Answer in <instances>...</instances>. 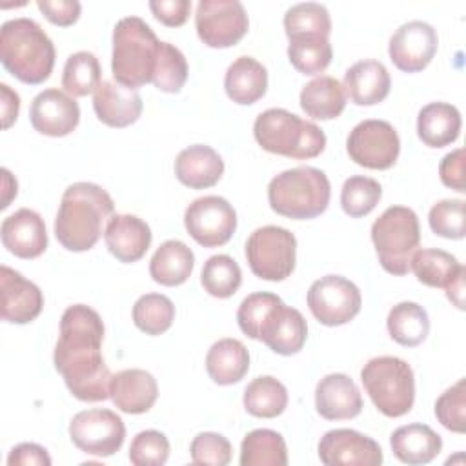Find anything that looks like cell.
<instances>
[{"instance_id":"obj_1","label":"cell","mask_w":466,"mask_h":466,"mask_svg":"<svg viewBox=\"0 0 466 466\" xmlns=\"http://www.w3.org/2000/svg\"><path fill=\"white\" fill-rule=\"evenodd\" d=\"M102 340L104 322L93 308L73 304L62 313L53 362L78 400L98 402L109 397L113 375L100 351Z\"/></svg>"},{"instance_id":"obj_2","label":"cell","mask_w":466,"mask_h":466,"mask_svg":"<svg viewBox=\"0 0 466 466\" xmlns=\"http://www.w3.org/2000/svg\"><path fill=\"white\" fill-rule=\"evenodd\" d=\"M109 193L93 182H75L62 195L55 218V237L62 248L80 253L102 237V224L113 215Z\"/></svg>"},{"instance_id":"obj_3","label":"cell","mask_w":466,"mask_h":466,"mask_svg":"<svg viewBox=\"0 0 466 466\" xmlns=\"http://www.w3.org/2000/svg\"><path fill=\"white\" fill-rule=\"evenodd\" d=\"M2 66L24 84H42L55 66V46L47 33L31 18H13L0 29Z\"/></svg>"},{"instance_id":"obj_4","label":"cell","mask_w":466,"mask_h":466,"mask_svg":"<svg viewBox=\"0 0 466 466\" xmlns=\"http://www.w3.org/2000/svg\"><path fill=\"white\" fill-rule=\"evenodd\" d=\"M160 40L138 16L120 18L113 29L111 73L115 82L137 89L153 80Z\"/></svg>"},{"instance_id":"obj_5","label":"cell","mask_w":466,"mask_h":466,"mask_svg":"<svg viewBox=\"0 0 466 466\" xmlns=\"http://www.w3.org/2000/svg\"><path fill=\"white\" fill-rule=\"evenodd\" d=\"M253 137L264 151L297 160L315 158L326 147V135L317 124L282 107L262 111L255 118Z\"/></svg>"},{"instance_id":"obj_6","label":"cell","mask_w":466,"mask_h":466,"mask_svg":"<svg viewBox=\"0 0 466 466\" xmlns=\"http://www.w3.org/2000/svg\"><path fill=\"white\" fill-rule=\"evenodd\" d=\"M331 186L322 169L300 166L275 175L268 184L269 208L288 218L309 220L329 204Z\"/></svg>"},{"instance_id":"obj_7","label":"cell","mask_w":466,"mask_h":466,"mask_svg":"<svg viewBox=\"0 0 466 466\" xmlns=\"http://www.w3.org/2000/svg\"><path fill=\"white\" fill-rule=\"evenodd\" d=\"M360 380L375 408L386 417L406 415L415 402L411 366L393 355L370 359L360 370Z\"/></svg>"},{"instance_id":"obj_8","label":"cell","mask_w":466,"mask_h":466,"mask_svg":"<svg viewBox=\"0 0 466 466\" xmlns=\"http://www.w3.org/2000/svg\"><path fill=\"white\" fill-rule=\"evenodd\" d=\"M371 240L380 266L391 275H406L411 255L420 244L417 213L406 206H390L373 222Z\"/></svg>"},{"instance_id":"obj_9","label":"cell","mask_w":466,"mask_h":466,"mask_svg":"<svg viewBox=\"0 0 466 466\" xmlns=\"http://www.w3.org/2000/svg\"><path fill=\"white\" fill-rule=\"evenodd\" d=\"M246 258L255 277L280 282L295 269L297 238L280 226L257 228L246 240Z\"/></svg>"},{"instance_id":"obj_10","label":"cell","mask_w":466,"mask_h":466,"mask_svg":"<svg viewBox=\"0 0 466 466\" xmlns=\"http://www.w3.org/2000/svg\"><path fill=\"white\" fill-rule=\"evenodd\" d=\"M249 20L238 0H200L195 11L198 38L215 49H226L242 40Z\"/></svg>"},{"instance_id":"obj_11","label":"cell","mask_w":466,"mask_h":466,"mask_svg":"<svg viewBox=\"0 0 466 466\" xmlns=\"http://www.w3.org/2000/svg\"><path fill=\"white\" fill-rule=\"evenodd\" d=\"M308 308L324 326H342L353 320L362 306L360 289L346 277L326 275L308 289Z\"/></svg>"},{"instance_id":"obj_12","label":"cell","mask_w":466,"mask_h":466,"mask_svg":"<svg viewBox=\"0 0 466 466\" xmlns=\"http://www.w3.org/2000/svg\"><path fill=\"white\" fill-rule=\"evenodd\" d=\"M69 437L73 444L87 455L111 457L124 444L126 426L115 411L93 408L73 415L69 422Z\"/></svg>"},{"instance_id":"obj_13","label":"cell","mask_w":466,"mask_h":466,"mask_svg":"<svg viewBox=\"0 0 466 466\" xmlns=\"http://www.w3.org/2000/svg\"><path fill=\"white\" fill-rule=\"evenodd\" d=\"M346 151L357 166L368 169H390L399 158L400 140L390 122L368 118L350 131Z\"/></svg>"},{"instance_id":"obj_14","label":"cell","mask_w":466,"mask_h":466,"mask_svg":"<svg viewBox=\"0 0 466 466\" xmlns=\"http://www.w3.org/2000/svg\"><path fill=\"white\" fill-rule=\"evenodd\" d=\"M184 226L197 244L204 248H218L233 237L237 229V213L226 198L206 195L195 198L186 208Z\"/></svg>"},{"instance_id":"obj_15","label":"cell","mask_w":466,"mask_h":466,"mask_svg":"<svg viewBox=\"0 0 466 466\" xmlns=\"http://www.w3.org/2000/svg\"><path fill=\"white\" fill-rule=\"evenodd\" d=\"M439 36L433 25L422 20L402 24L390 38L388 53L397 69L404 73L422 71L437 53Z\"/></svg>"},{"instance_id":"obj_16","label":"cell","mask_w":466,"mask_h":466,"mask_svg":"<svg viewBox=\"0 0 466 466\" xmlns=\"http://www.w3.org/2000/svg\"><path fill=\"white\" fill-rule=\"evenodd\" d=\"M319 457L326 466H379L382 450L371 437L339 428L326 431L319 441Z\"/></svg>"},{"instance_id":"obj_17","label":"cell","mask_w":466,"mask_h":466,"mask_svg":"<svg viewBox=\"0 0 466 466\" xmlns=\"http://www.w3.org/2000/svg\"><path fill=\"white\" fill-rule=\"evenodd\" d=\"M29 120L35 131L47 137H66L80 122L78 102L56 87L40 91L29 107Z\"/></svg>"},{"instance_id":"obj_18","label":"cell","mask_w":466,"mask_h":466,"mask_svg":"<svg viewBox=\"0 0 466 466\" xmlns=\"http://www.w3.org/2000/svg\"><path fill=\"white\" fill-rule=\"evenodd\" d=\"M0 295L2 320L11 324H27L35 320L44 308L40 288L5 264L0 266Z\"/></svg>"},{"instance_id":"obj_19","label":"cell","mask_w":466,"mask_h":466,"mask_svg":"<svg viewBox=\"0 0 466 466\" xmlns=\"http://www.w3.org/2000/svg\"><path fill=\"white\" fill-rule=\"evenodd\" d=\"M0 237L4 248L18 258H36L47 248L46 222L29 208H20L5 217L0 226Z\"/></svg>"},{"instance_id":"obj_20","label":"cell","mask_w":466,"mask_h":466,"mask_svg":"<svg viewBox=\"0 0 466 466\" xmlns=\"http://www.w3.org/2000/svg\"><path fill=\"white\" fill-rule=\"evenodd\" d=\"M315 408L326 420H348L362 411V395L351 377L329 373L317 382Z\"/></svg>"},{"instance_id":"obj_21","label":"cell","mask_w":466,"mask_h":466,"mask_svg":"<svg viewBox=\"0 0 466 466\" xmlns=\"http://www.w3.org/2000/svg\"><path fill=\"white\" fill-rule=\"evenodd\" d=\"M308 339V324L302 313L284 302L277 304L264 320L258 340L279 355H293L302 350Z\"/></svg>"},{"instance_id":"obj_22","label":"cell","mask_w":466,"mask_h":466,"mask_svg":"<svg viewBox=\"0 0 466 466\" xmlns=\"http://www.w3.org/2000/svg\"><path fill=\"white\" fill-rule=\"evenodd\" d=\"M142 106L137 89H129L115 80H102L93 93L95 115L109 127H127L137 122Z\"/></svg>"},{"instance_id":"obj_23","label":"cell","mask_w":466,"mask_h":466,"mask_svg":"<svg viewBox=\"0 0 466 466\" xmlns=\"http://www.w3.org/2000/svg\"><path fill=\"white\" fill-rule=\"evenodd\" d=\"M104 240L116 260L131 264L140 260L149 249L151 229L135 215H111L104 229Z\"/></svg>"},{"instance_id":"obj_24","label":"cell","mask_w":466,"mask_h":466,"mask_svg":"<svg viewBox=\"0 0 466 466\" xmlns=\"http://www.w3.org/2000/svg\"><path fill=\"white\" fill-rule=\"evenodd\" d=\"M109 397L124 413H146L157 402L158 384L157 379L146 370H122L111 377Z\"/></svg>"},{"instance_id":"obj_25","label":"cell","mask_w":466,"mask_h":466,"mask_svg":"<svg viewBox=\"0 0 466 466\" xmlns=\"http://www.w3.org/2000/svg\"><path fill=\"white\" fill-rule=\"evenodd\" d=\"M222 173V157L206 144H193L182 149L175 158V175L178 182L191 189H206L215 186Z\"/></svg>"},{"instance_id":"obj_26","label":"cell","mask_w":466,"mask_h":466,"mask_svg":"<svg viewBox=\"0 0 466 466\" xmlns=\"http://www.w3.org/2000/svg\"><path fill=\"white\" fill-rule=\"evenodd\" d=\"M342 87L353 104L375 106L388 96L391 78L382 62L359 60L344 73Z\"/></svg>"},{"instance_id":"obj_27","label":"cell","mask_w":466,"mask_h":466,"mask_svg":"<svg viewBox=\"0 0 466 466\" xmlns=\"http://www.w3.org/2000/svg\"><path fill=\"white\" fill-rule=\"evenodd\" d=\"M393 455L404 464H428L442 450V439L430 426L413 422L397 428L390 437Z\"/></svg>"},{"instance_id":"obj_28","label":"cell","mask_w":466,"mask_h":466,"mask_svg":"<svg viewBox=\"0 0 466 466\" xmlns=\"http://www.w3.org/2000/svg\"><path fill=\"white\" fill-rule=\"evenodd\" d=\"M224 89L229 100L249 106L260 100L268 89V71L253 56L235 58L224 76Z\"/></svg>"},{"instance_id":"obj_29","label":"cell","mask_w":466,"mask_h":466,"mask_svg":"<svg viewBox=\"0 0 466 466\" xmlns=\"http://www.w3.org/2000/svg\"><path fill=\"white\" fill-rule=\"evenodd\" d=\"M461 113L448 102H430L417 115V135L428 147H444L459 138Z\"/></svg>"},{"instance_id":"obj_30","label":"cell","mask_w":466,"mask_h":466,"mask_svg":"<svg viewBox=\"0 0 466 466\" xmlns=\"http://www.w3.org/2000/svg\"><path fill=\"white\" fill-rule=\"evenodd\" d=\"M195 255L182 240L171 238L162 242L149 260V275L160 286H180L193 271Z\"/></svg>"},{"instance_id":"obj_31","label":"cell","mask_w":466,"mask_h":466,"mask_svg":"<svg viewBox=\"0 0 466 466\" xmlns=\"http://www.w3.org/2000/svg\"><path fill=\"white\" fill-rule=\"evenodd\" d=\"M249 370V353L237 339L217 340L206 355V371L218 386L237 384Z\"/></svg>"},{"instance_id":"obj_32","label":"cell","mask_w":466,"mask_h":466,"mask_svg":"<svg viewBox=\"0 0 466 466\" xmlns=\"http://www.w3.org/2000/svg\"><path fill=\"white\" fill-rule=\"evenodd\" d=\"M299 102L313 120H333L346 107V91L337 78L322 75L302 87Z\"/></svg>"},{"instance_id":"obj_33","label":"cell","mask_w":466,"mask_h":466,"mask_svg":"<svg viewBox=\"0 0 466 466\" xmlns=\"http://www.w3.org/2000/svg\"><path fill=\"white\" fill-rule=\"evenodd\" d=\"M386 328L397 344L413 348L426 340L430 333V319L420 304L404 300L390 309Z\"/></svg>"},{"instance_id":"obj_34","label":"cell","mask_w":466,"mask_h":466,"mask_svg":"<svg viewBox=\"0 0 466 466\" xmlns=\"http://www.w3.org/2000/svg\"><path fill=\"white\" fill-rule=\"evenodd\" d=\"M464 266L448 251L437 248L417 249L410 260V271L430 288H446Z\"/></svg>"},{"instance_id":"obj_35","label":"cell","mask_w":466,"mask_h":466,"mask_svg":"<svg viewBox=\"0 0 466 466\" xmlns=\"http://www.w3.org/2000/svg\"><path fill=\"white\" fill-rule=\"evenodd\" d=\"M242 466H286L288 448L284 437L268 428L249 431L240 444Z\"/></svg>"},{"instance_id":"obj_36","label":"cell","mask_w":466,"mask_h":466,"mask_svg":"<svg viewBox=\"0 0 466 466\" xmlns=\"http://www.w3.org/2000/svg\"><path fill=\"white\" fill-rule=\"evenodd\" d=\"M242 402L249 415L260 419H273L286 410L288 390L275 377L260 375L246 386Z\"/></svg>"},{"instance_id":"obj_37","label":"cell","mask_w":466,"mask_h":466,"mask_svg":"<svg viewBox=\"0 0 466 466\" xmlns=\"http://www.w3.org/2000/svg\"><path fill=\"white\" fill-rule=\"evenodd\" d=\"M102 82V69L98 58L89 51H76L67 56L64 73H62V87L71 96H87L95 93V89Z\"/></svg>"},{"instance_id":"obj_38","label":"cell","mask_w":466,"mask_h":466,"mask_svg":"<svg viewBox=\"0 0 466 466\" xmlns=\"http://www.w3.org/2000/svg\"><path fill=\"white\" fill-rule=\"evenodd\" d=\"M286 36H329L331 18L328 9L317 2H302L291 5L284 15Z\"/></svg>"},{"instance_id":"obj_39","label":"cell","mask_w":466,"mask_h":466,"mask_svg":"<svg viewBox=\"0 0 466 466\" xmlns=\"http://www.w3.org/2000/svg\"><path fill=\"white\" fill-rule=\"evenodd\" d=\"M202 288L215 299L235 295L242 284V271L229 255H213L204 262L200 273Z\"/></svg>"},{"instance_id":"obj_40","label":"cell","mask_w":466,"mask_h":466,"mask_svg":"<svg viewBox=\"0 0 466 466\" xmlns=\"http://www.w3.org/2000/svg\"><path fill=\"white\" fill-rule=\"evenodd\" d=\"M175 320V304L162 293H146L133 306V322L146 335H162Z\"/></svg>"},{"instance_id":"obj_41","label":"cell","mask_w":466,"mask_h":466,"mask_svg":"<svg viewBox=\"0 0 466 466\" xmlns=\"http://www.w3.org/2000/svg\"><path fill=\"white\" fill-rule=\"evenodd\" d=\"M288 58L299 73L319 75L329 66L333 49L326 36H299L289 40Z\"/></svg>"},{"instance_id":"obj_42","label":"cell","mask_w":466,"mask_h":466,"mask_svg":"<svg viewBox=\"0 0 466 466\" xmlns=\"http://www.w3.org/2000/svg\"><path fill=\"white\" fill-rule=\"evenodd\" d=\"M382 197L380 184L364 175L350 177L340 189V206L351 218H360L375 209Z\"/></svg>"},{"instance_id":"obj_43","label":"cell","mask_w":466,"mask_h":466,"mask_svg":"<svg viewBox=\"0 0 466 466\" xmlns=\"http://www.w3.org/2000/svg\"><path fill=\"white\" fill-rule=\"evenodd\" d=\"M187 80V62L182 51L169 44L160 42L158 62L153 75V86L164 93H178Z\"/></svg>"},{"instance_id":"obj_44","label":"cell","mask_w":466,"mask_h":466,"mask_svg":"<svg viewBox=\"0 0 466 466\" xmlns=\"http://www.w3.org/2000/svg\"><path fill=\"white\" fill-rule=\"evenodd\" d=\"M280 302L282 299L269 291H255L248 295L237 309V322L242 333L248 335L249 339L258 340V333L264 320L268 319L271 309Z\"/></svg>"},{"instance_id":"obj_45","label":"cell","mask_w":466,"mask_h":466,"mask_svg":"<svg viewBox=\"0 0 466 466\" xmlns=\"http://www.w3.org/2000/svg\"><path fill=\"white\" fill-rule=\"evenodd\" d=\"M464 204L462 198H444L433 204L428 213L431 231L442 238H464Z\"/></svg>"},{"instance_id":"obj_46","label":"cell","mask_w":466,"mask_h":466,"mask_svg":"<svg viewBox=\"0 0 466 466\" xmlns=\"http://www.w3.org/2000/svg\"><path fill=\"white\" fill-rule=\"evenodd\" d=\"M435 417L439 422L455 433L466 430V380L459 379L435 402Z\"/></svg>"},{"instance_id":"obj_47","label":"cell","mask_w":466,"mask_h":466,"mask_svg":"<svg viewBox=\"0 0 466 466\" xmlns=\"http://www.w3.org/2000/svg\"><path fill=\"white\" fill-rule=\"evenodd\" d=\"M169 457V441L157 430H144L135 435L129 446V461L135 466H162Z\"/></svg>"},{"instance_id":"obj_48","label":"cell","mask_w":466,"mask_h":466,"mask_svg":"<svg viewBox=\"0 0 466 466\" xmlns=\"http://www.w3.org/2000/svg\"><path fill=\"white\" fill-rule=\"evenodd\" d=\"M231 451L229 441L215 431H202L189 444V455L195 464L226 466L231 461Z\"/></svg>"},{"instance_id":"obj_49","label":"cell","mask_w":466,"mask_h":466,"mask_svg":"<svg viewBox=\"0 0 466 466\" xmlns=\"http://www.w3.org/2000/svg\"><path fill=\"white\" fill-rule=\"evenodd\" d=\"M36 7L51 24L60 27L73 25L82 11L80 2L76 0H38Z\"/></svg>"},{"instance_id":"obj_50","label":"cell","mask_w":466,"mask_h":466,"mask_svg":"<svg viewBox=\"0 0 466 466\" xmlns=\"http://www.w3.org/2000/svg\"><path fill=\"white\" fill-rule=\"evenodd\" d=\"M149 9L153 16L164 25L178 27L186 24L191 11V2L189 0H153L149 2Z\"/></svg>"},{"instance_id":"obj_51","label":"cell","mask_w":466,"mask_h":466,"mask_svg":"<svg viewBox=\"0 0 466 466\" xmlns=\"http://www.w3.org/2000/svg\"><path fill=\"white\" fill-rule=\"evenodd\" d=\"M441 182L459 193H464V149L457 147L444 155L439 164Z\"/></svg>"},{"instance_id":"obj_52","label":"cell","mask_w":466,"mask_h":466,"mask_svg":"<svg viewBox=\"0 0 466 466\" xmlns=\"http://www.w3.org/2000/svg\"><path fill=\"white\" fill-rule=\"evenodd\" d=\"M47 450L35 442H20L7 455V466H49Z\"/></svg>"},{"instance_id":"obj_53","label":"cell","mask_w":466,"mask_h":466,"mask_svg":"<svg viewBox=\"0 0 466 466\" xmlns=\"http://www.w3.org/2000/svg\"><path fill=\"white\" fill-rule=\"evenodd\" d=\"M0 100H2V127L7 129L16 122L20 111V96L7 84H0Z\"/></svg>"},{"instance_id":"obj_54","label":"cell","mask_w":466,"mask_h":466,"mask_svg":"<svg viewBox=\"0 0 466 466\" xmlns=\"http://www.w3.org/2000/svg\"><path fill=\"white\" fill-rule=\"evenodd\" d=\"M464 275H466V268H462L459 271V275L444 288L446 289V297L459 308H464Z\"/></svg>"},{"instance_id":"obj_55","label":"cell","mask_w":466,"mask_h":466,"mask_svg":"<svg viewBox=\"0 0 466 466\" xmlns=\"http://www.w3.org/2000/svg\"><path fill=\"white\" fill-rule=\"evenodd\" d=\"M2 175H4V197H2L0 208L5 209V208L9 206V202H11V198L16 197V187H18V184H16V180L11 177L9 169L4 167V169H2Z\"/></svg>"}]
</instances>
